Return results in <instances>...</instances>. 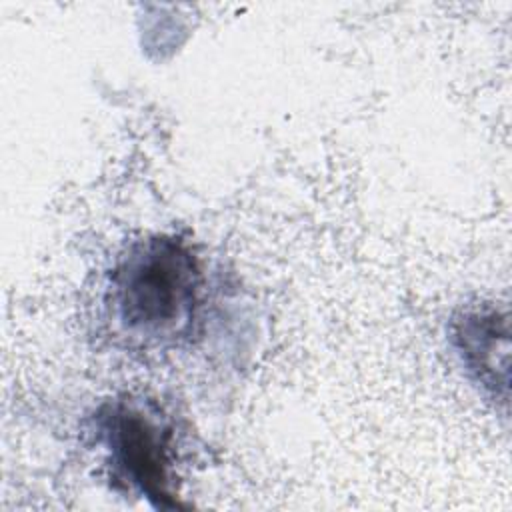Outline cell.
Returning a JSON list of instances; mask_svg holds the SVG:
<instances>
[{
    "label": "cell",
    "mask_w": 512,
    "mask_h": 512,
    "mask_svg": "<svg viewBox=\"0 0 512 512\" xmlns=\"http://www.w3.org/2000/svg\"><path fill=\"white\" fill-rule=\"evenodd\" d=\"M510 330L506 312L494 304L466 306L450 320V342L476 386L490 398H508Z\"/></svg>",
    "instance_id": "3"
},
{
    "label": "cell",
    "mask_w": 512,
    "mask_h": 512,
    "mask_svg": "<svg viewBox=\"0 0 512 512\" xmlns=\"http://www.w3.org/2000/svg\"><path fill=\"white\" fill-rule=\"evenodd\" d=\"M96 438L108 454L112 476L158 508H174L172 428L144 400H114L96 414Z\"/></svg>",
    "instance_id": "2"
},
{
    "label": "cell",
    "mask_w": 512,
    "mask_h": 512,
    "mask_svg": "<svg viewBox=\"0 0 512 512\" xmlns=\"http://www.w3.org/2000/svg\"><path fill=\"white\" fill-rule=\"evenodd\" d=\"M202 282L192 246L174 234H156L134 242L118 258L106 306L116 330L132 344L174 346L192 332Z\"/></svg>",
    "instance_id": "1"
}]
</instances>
